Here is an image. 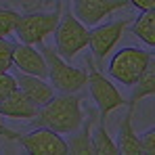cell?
<instances>
[{
    "label": "cell",
    "instance_id": "cb8c5ba5",
    "mask_svg": "<svg viewBox=\"0 0 155 155\" xmlns=\"http://www.w3.org/2000/svg\"><path fill=\"white\" fill-rule=\"evenodd\" d=\"M69 2H76V0H69Z\"/></svg>",
    "mask_w": 155,
    "mask_h": 155
},
{
    "label": "cell",
    "instance_id": "8992f818",
    "mask_svg": "<svg viewBox=\"0 0 155 155\" xmlns=\"http://www.w3.org/2000/svg\"><path fill=\"white\" fill-rule=\"evenodd\" d=\"M54 51L65 61L74 59L78 52L88 46V27L84 25L71 11H67L54 27Z\"/></svg>",
    "mask_w": 155,
    "mask_h": 155
},
{
    "label": "cell",
    "instance_id": "44dd1931",
    "mask_svg": "<svg viewBox=\"0 0 155 155\" xmlns=\"http://www.w3.org/2000/svg\"><path fill=\"white\" fill-rule=\"evenodd\" d=\"M15 88H17V80H15V76H11L8 71H2V74H0V101L6 99Z\"/></svg>",
    "mask_w": 155,
    "mask_h": 155
},
{
    "label": "cell",
    "instance_id": "5b68a950",
    "mask_svg": "<svg viewBox=\"0 0 155 155\" xmlns=\"http://www.w3.org/2000/svg\"><path fill=\"white\" fill-rule=\"evenodd\" d=\"M153 59H155L153 52L149 51H143V48H136V46H124L109 59L107 71L120 84L132 86Z\"/></svg>",
    "mask_w": 155,
    "mask_h": 155
},
{
    "label": "cell",
    "instance_id": "3957f363",
    "mask_svg": "<svg viewBox=\"0 0 155 155\" xmlns=\"http://www.w3.org/2000/svg\"><path fill=\"white\" fill-rule=\"evenodd\" d=\"M86 65H88L86 86H88L90 97H92V101H94L97 109H99V122H105L111 111H115V109H120V107L126 105V97L111 84V80H107L101 74V69L94 65V61H92L90 54H86Z\"/></svg>",
    "mask_w": 155,
    "mask_h": 155
},
{
    "label": "cell",
    "instance_id": "9a60e30c",
    "mask_svg": "<svg viewBox=\"0 0 155 155\" xmlns=\"http://www.w3.org/2000/svg\"><path fill=\"white\" fill-rule=\"evenodd\" d=\"M130 88H132V92H130V97L126 99L130 109H134L143 99H149V97L155 94V59L147 65V69L140 74V78Z\"/></svg>",
    "mask_w": 155,
    "mask_h": 155
},
{
    "label": "cell",
    "instance_id": "8fae6325",
    "mask_svg": "<svg viewBox=\"0 0 155 155\" xmlns=\"http://www.w3.org/2000/svg\"><path fill=\"white\" fill-rule=\"evenodd\" d=\"M17 88L25 94L31 103H36L38 107H42L44 103H48L52 97H54V88H52L48 82H44V78L38 76H29V74H17Z\"/></svg>",
    "mask_w": 155,
    "mask_h": 155
},
{
    "label": "cell",
    "instance_id": "277c9868",
    "mask_svg": "<svg viewBox=\"0 0 155 155\" xmlns=\"http://www.w3.org/2000/svg\"><path fill=\"white\" fill-rule=\"evenodd\" d=\"M61 11L63 4L57 2L52 11H34V13H19L17 27H15V36L19 38V42L25 44H42L46 36H51L54 27L61 19Z\"/></svg>",
    "mask_w": 155,
    "mask_h": 155
},
{
    "label": "cell",
    "instance_id": "5bb4252c",
    "mask_svg": "<svg viewBox=\"0 0 155 155\" xmlns=\"http://www.w3.org/2000/svg\"><path fill=\"white\" fill-rule=\"evenodd\" d=\"M132 113L134 109L126 111V115L122 117L120 122V128H117V151L124 155H143V149H140V143H138V134L134 132V126H132Z\"/></svg>",
    "mask_w": 155,
    "mask_h": 155
},
{
    "label": "cell",
    "instance_id": "7402d4cb",
    "mask_svg": "<svg viewBox=\"0 0 155 155\" xmlns=\"http://www.w3.org/2000/svg\"><path fill=\"white\" fill-rule=\"evenodd\" d=\"M0 136L2 138H6V140H15L17 136H19V132H15V130H11L6 124H4V120H2V115H0Z\"/></svg>",
    "mask_w": 155,
    "mask_h": 155
},
{
    "label": "cell",
    "instance_id": "2e32d148",
    "mask_svg": "<svg viewBox=\"0 0 155 155\" xmlns=\"http://www.w3.org/2000/svg\"><path fill=\"white\" fill-rule=\"evenodd\" d=\"M132 34L147 46H155V8L140 11L138 19H134L132 23Z\"/></svg>",
    "mask_w": 155,
    "mask_h": 155
},
{
    "label": "cell",
    "instance_id": "30bf717a",
    "mask_svg": "<svg viewBox=\"0 0 155 155\" xmlns=\"http://www.w3.org/2000/svg\"><path fill=\"white\" fill-rule=\"evenodd\" d=\"M13 65L21 74H29V76H38V78L48 76L44 54H42V51L38 52V48H34V44L15 42L13 44Z\"/></svg>",
    "mask_w": 155,
    "mask_h": 155
},
{
    "label": "cell",
    "instance_id": "7c38bea8",
    "mask_svg": "<svg viewBox=\"0 0 155 155\" xmlns=\"http://www.w3.org/2000/svg\"><path fill=\"white\" fill-rule=\"evenodd\" d=\"M38 105L31 103L25 94L15 88L6 99L0 101V115L2 117H17V120H31L38 113Z\"/></svg>",
    "mask_w": 155,
    "mask_h": 155
},
{
    "label": "cell",
    "instance_id": "ac0fdd59",
    "mask_svg": "<svg viewBox=\"0 0 155 155\" xmlns=\"http://www.w3.org/2000/svg\"><path fill=\"white\" fill-rule=\"evenodd\" d=\"M19 13L11 6H0V38H8L15 34Z\"/></svg>",
    "mask_w": 155,
    "mask_h": 155
},
{
    "label": "cell",
    "instance_id": "52a82bcc",
    "mask_svg": "<svg viewBox=\"0 0 155 155\" xmlns=\"http://www.w3.org/2000/svg\"><path fill=\"white\" fill-rule=\"evenodd\" d=\"M128 27V19H117L105 25H97L88 29V48H90V57L97 63V67L101 69L105 63V57L113 51V46L120 42L124 29Z\"/></svg>",
    "mask_w": 155,
    "mask_h": 155
},
{
    "label": "cell",
    "instance_id": "e0dca14e",
    "mask_svg": "<svg viewBox=\"0 0 155 155\" xmlns=\"http://www.w3.org/2000/svg\"><path fill=\"white\" fill-rule=\"evenodd\" d=\"M92 149L94 155H117V145L113 143V138L109 136V132L105 128V122H99L97 130L92 132Z\"/></svg>",
    "mask_w": 155,
    "mask_h": 155
},
{
    "label": "cell",
    "instance_id": "7a4b0ae2",
    "mask_svg": "<svg viewBox=\"0 0 155 155\" xmlns=\"http://www.w3.org/2000/svg\"><path fill=\"white\" fill-rule=\"evenodd\" d=\"M40 51L44 54V61H46V69H48V80H51V86L59 92H80L84 86H86V80L88 74L80 67L69 65L59 52L51 48V46H44V42L40 44Z\"/></svg>",
    "mask_w": 155,
    "mask_h": 155
},
{
    "label": "cell",
    "instance_id": "ffe728a7",
    "mask_svg": "<svg viewBox=\"0 0 155 155\" xmlns=\"http://www.w3.org/2000/svg\"><path fill=\"white\" fill-rule=\"evenodd\" d=\"M138 143H140L143 155H155V128H149L147 132L138 134Z\"/></svg>",
    "mask_w": 155,
    "mask_h": 155
},
{
    "label": "cell",
    "instance_id": "d6986e66",
    "mask_svg": "<svg viewBox=\"0 0 155 155\" xmlns=\"http://www.w3.org/2000/svg\"><path fill=\"white\" fill-rule=\"evenodd\" d=\"M13 44L8 38H0V74L13 67Z\"/></svg>",
    "mask_w": 155,
    "mask_h": 155
},
{
    "label": "cell",
    "instance_id": "4fadbf2b",
    "mask_svg": "<svg viewBox=\"0 0 155 155\" xmlns=\"http://www.w3.org/2000/svg\"><path fill=\"white\" fill-rule=\"evenodd\" d=\"M92 124H94V113H88V120L84 117V122L80 124V128L71 132V138L65 140L67 143V151L76 155H94L92 149Z\"/></svg>",
    "mask_w": 155,
    "mask_h": 155
},
{
    "label": "cell",
    "instance_id": "603a6c76",
    "mask_svg": "<svg viewBox=\"0 0 155 155\" xmlns=\"http://www.w3.org/2000/svg\"><path fill=\"white\" fill-rule=\"evenodd\" d=\"M130 4H134L138 11H151L155 8V0H128Z\"/></svg>",
    "mask_w": 155,
    "mask_h": 155
},
{
    "label": "cell",
    "instance_id": "ba28073f",
    "mask_svg": "<svg viewBox=\"0 0 155 155\" xmlns=\"http://www.w3.org/2000/svg\"><path fill=\"white\" fill-rule=\"evenodd\" d=\"M15 143H19L25 153L29 155H67V143L63 140V136L59 132L44 126H34L31 132L19 134L15 138Z\"/></svg>",
    "mask_w": 155,
    "mask_h": 155
},
{
    "label": "cell",
    "instance_id": "9c48e42d",
    "mask_svg": "<svg viewBox=\"0 0 155 155\" xmlns=\"http://www.w3.org/2000/svg\"><path fill=\"white\" fill-rule=\"evenodd\" d=\"M128 0H76L74 2V15L86 27H94L105 17L120 8H128Z\"/></svg>",
    "mask_w": 155,
    "mask_h": 155
},
{
    "label": "cell",
    "instance_id": "6da1fadb",
    "mask_svg": "<svg viewBox=\"0 0 155 155\" xmlns=\"http://www.w3.org/2000/svg\"><path fill=\"white\" fill-rule=\"evenodd\" d=\"M82 122L84 111H82V97H78V92L54 94L31 117V126H44L59 134H71L74 130L80 128Z\"/></svg>",
    "mask_w": 155,
    "mask_h": 155
}]
</instances>
